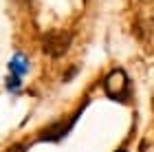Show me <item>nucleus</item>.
Instances as JSON below:
<instances>
[{
    "mask_svg": "<svg viewBox=\"0 0 154 152\" xmlns=\"http://www.w3.org/2000/svg\"><path fill=\"white\" fill-rule=\"evenodd\" d=\"M71 44H73V33L66 29H53L42 36V51L53 60L62 57L71 49Z\"/></svg>",
    "mask_w": 154,
    "mask_h": 152,
    "instance_id": "1",
    "label": "nucleus"
},
{
    "mask_svg": "<svg viewBox=\"0 0 154 152\" xmlns=\"http://www.w3.org/2000/svg\"><path fill=\"white\" fill-rule=\"evenodd\" d=\"M103 91L110 99H117V101L130 99V79L123 68H115L103 77Z\"/></svg>",
    "mask_w": 154,
    "mask_h": 152,
    "instance_id": "2",
    "label": "nucleus"
},
{
    "mask_svg": "<svg viewBox=\"0 0 154 152\" xmlns=\"http://www.w3.org/2000/svg\"><path fill=\"white\" fill-rule=\"evenodd\" d=\"M86 104H88V101H86ZM86 104H84V106H86ZM84 106H82V108H77V110H75V115H73V117H71V119H68L66 123H64V121H57V123H53V126H51V128H46L44 132H42V135L38 137V139H40V141H60L64 135H68L71 126H73V123L77 121V117L82 115Z\"/></svg>",
    "mask_w": 154,
    "mask_h": 152,
    "instance_id": "3",
    "label": "nucleus"
},
{
    "mask_svg": "<svg viewBox=\"0 0 154 152\" xmlns=\"http://www.w3.org/2000/svg\"><path fill=\"white\" fill-rule=\"evenodd\" d=\"M26 68H29V60H26L22 53H16V55L11 57V62H9V71H11V75H18V77H22V75L26 73Z\"/></svg>",
    "mask_w": 154,
    "mask_h": 152,
    "instance_id": "4",
    "label": "nucleus"
},
{
    "mask_svg": "<svg viewBox=\"0 0 154 152\" xmlns=\"http://www.w3.org/2000/svg\"><path fill=\"white\" fill-rule=\"evenodd\" d=\"M5 84H7L9 91H18V88H20V77H18V75H9Z\"/></svg>",
    "mask_w": 154,
    "mask_h": 152,
    "instance_id": "5",
    "label": "nucleus"
},
{
    "mask_svg": "<svg viewBox=\"0 0 154 152\" xmlns=\"http://www.w3.org/2000/svg\"><path fill=\"white\" fill-rule=\"evenodd\" d=\"M5 152H26V146L24 143H13V146H9Z\"/></svg>",
    "mask_w": 154,
    "mask_h": 152,
    "instance_id": "6",
    "label": "nucleus"
},
{
    "mask_svg": "<svg viewBox=\"0 0 154 152\" xmlns=\"http://www.w3.org/2000/svg\"><path fill=\"white\" fill-rule=\"evenodd\" d=\"M75 73H77V66H73V68H68V71H66V75H64V82H71V79L75 77Z\"/></svg>",
    "mask_w": 154,
    "mask_h": 152,
    "instance_id": "7",
    "label": "nucleus"
},
{
    "mask_svg": "<svg viewBox=\"0 0 154 152\" xmlns=\"http://www.w3.org/2000/svg\"><path fill=\"white\" fill-rule=\"evenodd\" d=\"M115 152H128V150H125V148H119V150H115Z\"/></svg>",
    "mask_w": 154,
    "mask_h": 152,
    "instance_id": "8",
    "label": "nucleus"
}]
</instances>
